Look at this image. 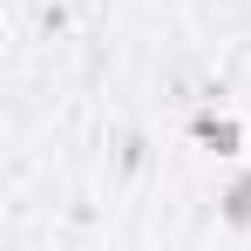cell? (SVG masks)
Listing matches in <instances>:
<instances>
[{"instance_id": "6da1fadb", "label": "cell", "mask_w": 251, "mask_h": 251, "mask_svg": "<svg viewBox=\"0 0 251 251\" xmlns=\"http://www.w3.org/2000/svg\"><path fill=\"white\" fill-rule=\"evenodd\" d=\"M197 136H204V143H217L224 156H231V150L245 143V136H238V123H224V116H197Z\"/></svg>"}, {"instance_id": "7a4b0ae2", "label": "cell", "mask_w": 251, "mask_h": 251, "mask_svg": "<svg viewBox=\"0 0 251 251\" xmlns=\"http://www.w3.org/2000/svg\"><path fill=\"white\" fill-rule=\"evenodd\" d=\"M224 217H231V224H251V170L224 190Z\"/></svg>"}]
</instances>
